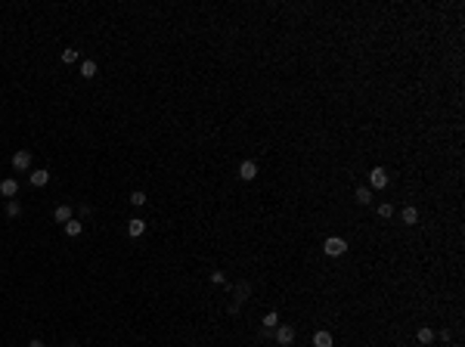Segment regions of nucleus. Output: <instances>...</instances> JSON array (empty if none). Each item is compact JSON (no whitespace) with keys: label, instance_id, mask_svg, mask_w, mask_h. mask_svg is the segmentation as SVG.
I'll use <instances>...</instances> for the list:
<instances>
[{"label":"nucleus","instance_id":"obj_10","mask_svg":"<svg viewBox=\"0 0 465 347\" xmlns=\"http://www.w3.org/2000/svg\"><path fill=\"white\" fill-rule=\"evenodd\" d=\"M81 78H96V62L93 59H87V62H81Z\"/></svg>","mask_w":465,"mask_h":347},{"label":"nucleus","instance_id":"obj_7","mask_svg":"<svg viewBox=\"0 0 465 347\" xmlns=\"http://www.w3.org/2000/svg\"><path fill=\"white\" fill-rule=\"evenodd\" d=\"M128 233L133 236V239H140L143 233H146V220H140V217H133L130 223H128Z\"/></svg>","mask_w":465,"mask_h":347},{"label":"nucleus","instance_id":"obj_14","mask_svg":"<svg viewBox=\"0 0 465 347\" xmlns=\"http://www.w3.org/2000/svg\"><path fill=\"white\" fill-rule=\"evenodd\" d=\"M6 217H13V220H16V217H22V205H19L16 199L6 201Z\"/></svg>","mask_w":465,"mask_h":347},{"label":"nucleus","instance_id":"obj_2","mask_svg":"<svg viewBox=\"0 0 465 347\" xmlns=\"http://www.w3.org/2000/svg\"><path fill=\"white\" fill-rule=\"evenodd\" d=\"M369 183H372V189H385V186H388V171H385V167H372V171H369Z\"/></svg>","mask_w":465,"mask_h":347},{"label":"nucleus","instance_id":"obj_13","mask_svg":"<svg viewBox=\"0 0 465 347\" xmlns=\"http://www.w3.org/2000/svg\"><path fill=\"white\" fill-rule=\"evenodd\" d=\"M314 347H332V335H329V332H316L314 335Z\"/></svg>","mask_w":465,"mask_h":347},{"label":"nucleus","instance_id":"obj_17","mask_svg":"<svg viewBox=\"0 0 465 347\" xmlns=\"http://www.w3.org/2000/svg\"><path fill=\"white\" fill-rule=\"evenodd\" d=\"M146 201H149V199H146V192H143V189H137V192H130V205H137V208H143V205H146Z\"/></svg>","mask_w":465,"mask_h":347},{"label":"nucleus","instance_id":"obj_11","mask_svg":"<svg viewBox=\"0 0 465 347\" xmlns=\"http://www.w3.org/2000/svg\"><path fill=\"white\" fill-rule=\"evenodd\" d=\"M353 199H357L360 205H372V189H366V186H360V189L353 192Z\"/></svg>","mask_w":465,"mask_h":347},{"label":"nucleus","instance_id":"obj_19","mask_svg":"<svg viewBox=\"0 0 465 347\" xmlns=\"http://www.w3.org/2000/svg\"><path fill=\"white\" fill-rule=\"evenodd\" d=\"M378 217H385V220H388V217H394V205H391V201L378 205Z\"/></svg>","mask_w":465,"mask_h":347},{"label":"nucleus","instance_id":"obj_9","mask_svg":"<svg viewBox=\"0 0 465 347\" xmlns=\"http://www.w3.org/2000/svg\"><path fill=\"white\" fill-rule=\"evenodd\" d=\"M400 220H403L407 226H416V223H419V211L412 208V205H409V208H403V211H400Z\"/></svg>","mask_w":465,"mask_h":347},{"label":"nucleus","instance_id":"obj_8","mask_svg":"<svg viewBox=\"0 0 465 347\" xmlns=\"http://www.w3.org/2000/svg\"><path fill=\"white\" fill-rule=\"evenodd\" d=\"M72 217H74V214H72V208H69V205H59V208L53 211V220H56V223H69Z\"/></svg>","mask_w":465,"mask_h":347},{"label":"nucleus","instance_id":"obj_20","mask_svg":"<svg viewBox=\"0 0 465 347\" xmlns=\"http://www.w3.org/2000/svg\"><path fill=\"white\" fill-rule=\"evenodd\" d=\"M276 326H279V316H276V313H267V316H264V329H276Z\"/></svg>","mask_w":465,"mask_h":347},{"label":"nucleus","instance_id":"obj_22","mask_svg":"<svg viewBox=\"0 0 465 347\" xmlns=\"http://www.w3.org/2000/svg\"><path fill=\"white\" fill-rule=\"evenodd\" d=\"M422 347H431V344H422Z\"/></svg>","mask_w":465,"mask_h":347},{"label":"nucleus","instance_id":"obj_12","mask_svg":"<svg viewBox=\"0 0 465 347\" xmlns=\"http://www.w3.org/2000/svg\"><path fill=\"white\" fill-rule=\"evenodd\" d=\"M31 183H35V186H47L50 183V171H31Z\"/></svg>","mask_w":465,"mask_h":347},{"label":"nucleus","instance_id":"obj_18","mask_svg":"<svg viewBox=\"0 0 465 347\" xmlns=\"http://www.w3.org/2000/svg\"><path fill=\"white\" fill-rule=\"evenodd\" d=\"M81 230H84V223H78L74 217L69 220V223H65V233H69V236H81Z\"/></svg>","mask_w":465,"mask_h":347},{"label":"nucleus","instance_id":"obj_15","mask_svg":"<svg viewBox=\"0 0 465 347\" xmlns=\"http://www.w3.org/2000/svg\"><path fill=\"white\" fill-rule=\"evenodd\" d=\"M416 338H419V344H431V341H434V332H431L428 326H422L419 332H416Z\"/></svg>","mask_w":465,"mask_h":347},{"label":"nucleus","instance_id":"obj_16","mask_svg":"<svg viewBox=\"0 0 465 347\" xmlns=\"http://www.w3.org/2000/svg\"><path fill=\"white\" fill-rule=\"evenodd\" d=\"M78 56H81V53H78V50H74V47H69V50H62V62H65V65L78 62Z\"/></svg>","mask_w":465,"mask_h":347},{"label":"nucleus","instance_id":"obj_4","mask_svg":"<svg viewBox=\"0 0 465 347\" xmlns=\"http://www.w3.org/2000/svg\"><path fill=\"white\" fill-rule=\"evenodd\" d=\"M13 167H16V171H28V167H31V152L19 149V152L13 155Z\"/></svg>","mask_w":465,"mask_h":347},{"label":"nucleus","instance_id":"obj_5","mask_svg":"<svg viewBox=\"0 0 465 347\" xmlns=\"http://www.w3.org/2000/svg\"><path fill=\"white\" fill-rule=\"evenodd\" d=\"M16 192H19V183L13 180V177H6V180H0V196H6V199H13Z\"/></svg>","mask_w":465,"mask_h":347},{"label":"nucleus","instance_id":"obj_1","mask_svg":"<svg viewBox=\"0 0 465 347\" xmlns=\"http://www.w3.org/2000/svg\"><path fill=\"white\" fill-rule=\"evenodd\" d=\"M323 251H326L329 257H341L344 251H348V242H344V239H338V236H332V239H326V242H323Z\"/></svg>","mask_w":465,"mask_h":347},{"label":"nucleus","instance_id":"obj_3","mask_svg":"<svg viewBox=\"0 0 465 347\" xmlns=\"http://www.w3.org/2000/svg\"><path fill=\"white\" fill-rule=\"evenodd\" d=\"M292 341H295V329L292 326H279L276 329V344L279 347H289Z\"/></svg>","mask_w":465,"mask_h":347},{"label":"nucleus","instance_id":"obj_21","mask_svg":"<svg viewBox=\"0 0 465 347\" xmlns=\"http://www.w3.org/2000/svg\"><path fill=\"white\" fill-rule=\"evenodd\" d=\"M28 347H44V341H31V344H28Z\"/></svg>","mask_w":465,"mask_h":347},{"label":"nucleus","instance_id":"obj_6","mask_svg":"<svg viewBox=\"0 0 465 347\" xmlns=\"http://www.w3.org/2000/svg\"><path fill=\"white\" fill-rule=\"evenodd\" d=\"M239 177H242V180H255V177H258V164L255 162H242L239 164Z\"/></svg>","mask_w":465,"mask_h":347}]
</instances>
